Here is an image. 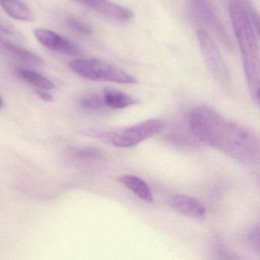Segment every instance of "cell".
<instances>
[{
    "mask_svg": "<svg viewBox=\"0 0 260 260\" xmlns=\"http://www.w3.org/2000/svg\"><path fill=\"white\" fill-rule=\"evenodd\" d=\"M80 104L85 109H100L106 106L103 97L95 94H90L82 98Z\"/></svg>",
    "mask_w": 260,
    "mask_h": 260,
    "instance_id": "2e32d148",
    "label": "cell"
},
{
    "mask_svg": "<svg viewBox=\"0 0 260 260\" xmlns=\"http://www.w3.org/2000/svg\"><path fill=\"white\" fill-rule=\"evenodd\" d=\"M36 94L42 100L46 102H51L54 100V96L51 93L48 92V90H43V89H36Z\"/></svg>",
    "mask_w": 260,
    "mask_h": 260,
    "instance_id": "d6986e66",
    "label": "cell"
},
{
    "mask_svg": "<svg viewBox=\"0 0 260 260\" xmlns=\"http://www.w3.org/2000/svg\"><path fill=\"white\" fill-rule=\"evenodd\" d=\"M103 98L106 106L115 109H124L139 103L138 99L114 88H105Z\"/></svg>",
    "mask_w": 260,
    "mask_h": 260,
    "instance_id": "30bf717a",
    "label": "cell"
},
{
    "mask_svg": "<svg viewBox=\"0 0 260 260\" xmlns=\"http://www.w3.org/2000/svg\"><path fill=\"white\" fill-rule=\"evenodd\" d=\"M16 74L21 79L25 80L31 86L37 88L38 89L49 91L52 90L55 87L54 83L49 79L35 71L24 69V68H17Z\"/></svg>",
    "mask_w": 260,
    "mask_h": 260,
    "instance_id": "4fadbf2b",
    "label": "cell"
},
{
    "mask_svg": "<svg viewBox=\"0 0 260 260\" xmlns=\"http://www.w3.org/2000/svg\"><path fill=\"white\" fill-rule=\"evenodd\" d=\"M4 106V100H3L2 97L0 96V108Z\"/></svg>",
    "mask_w": 260,
    "mask_h": 260,
    "instance_id": "ffe728a7",
    "label": "cell"
},
{
    "mask_svg": "<svg viewBox=\"0 0 260 260\" xmlns=\"http://www.w3.org/2000/svg\"><path fill=\"white\" fill-rule=\"evenodd\" d=\"M0 33L10 36H16L18 35L17 30L13 27L10 22L4 19H0Z\"/></svg>",
    "mask_w": 260,
    "mask_h": 260,
    "instance_id": "ac0fdd59",
    "label": "cell"
},
{
    "mask_svg": "<svg viewBox=\"0 0 260 260\" xmlns=\"http://www.w3.org/2000/svg\"><path fill=\"white\" fill-rule=\"evenodd\" d=\"M229 16L243 60L245 77L252 100L259 103L260 54L255 28L246 9L237 1L229 5Z\"/></svg>",
    "mask_w": 260,
    "mask_h": 260,
    "instance_id": "7a4b0ae2",
    "label": "cell"
},
{
    "mask_svg": "<svg viewBox=\"0 0 260 260\" xmlns=\"http://www.w3.org/2000/svg\"><path fill=\"white\" fill-rule=\"evenodd\" d=\"M71 156L80 162H89L101 160L103 153L95 148L75 149L71 152Z\"/></svg>",
    "mask_w": 260,
    "mask_h": 260,
    "instance_id": "9a60e30c",
    "label": "cell"
},
{
    "mask_svg": "<svg viewBox=\"0 0 260 260\" xmlns=\"http://www.w3.org/2000/svg\"><path fill=\"white\" fill-rule=\"evenodd\" d=\"M188 118L191 132L203 144L243 164L259 161V139L250 129L206 106L191 109Z\"/></svg>",
    "mask_w": 260,
    "mask_h": 260,
    "instance_id": "6da1fadb",
    "label": "cell"
},
{
    "mask_svg": "<svg viewBox=\"0 0 260 260\" xmlns=\"http://www.w3.org/2000/svg\"><path fill=\"white\" fill-rule=\"evenodd\" d=\"M67 25L73 31L81 35H90L92 32L90 25L75 18H68L67 19Z\"/></svg>",
    "mask_w": 260,
    "mask_h": 260,
    "instance_id": "e0dca14e",
    "label": "cell"
},
{
    "mask_svg": "<svg viewBox=\"0 0 260 260\" xmlns=\"http://www.w3.org/2000/svg\"><path fill=\"white\" fill-rule=\"evenodd\" d=\"M170 205L173 210L182 215L192 218L205 217L206 208L202 202L194 196L178 194L170 199Z\"/></svg>",
    "mask_w": 260,
    "mask_h": 260,
    "instance_id": "9c48e42d",
    "label": "cell"
},
{
    "mask_svg": "<svg viewBox=\"0 0 260 260\" xmlns=\"http://www.w3.org/2000/svg\"><path fill=\"white\" fill-rule=\"evenodd\" d=\"M82 4L96 11L97 13L119 22L132 20L133 12L127 7L115 4L111 0H78Z\"/></svg>",
    "mask_w": 260,
    "mask_h": 260,
    "instance_id": "ba28073f",
    "label": "cell"
},
{
    "mask_svg": "<svg viewBox=\"0 0 260 260\" xmlns=\"http://www.w3.org/2000/svg\"><path fill=\"white\" fill-rule=\"evenodd\" d=\"M0 5L7 15L16 20L32 22L35 17L26 4L19 0H0Z\"/></svg>",
    "mask_w": 260,
    "mask_h": 260,
    "instance_id": "7c38bea8",
    "label": "cell"
},
{
    "mask_svg": "<svg viewBox=\"0 0 260 260\" xmlns=\"http://www.w3.org/2000/svg\"><path fill=\"white\" fill-rule=\"evenodd\" d=\"M71 69L83 78L92 81L110 82L118 84H136L137 80L124 70L96 59L75 60L69 63Z\"/></svg>",
    "mask_w": 260,
    "mask_h": 260,
    "instance_id": "277c9868",
    "label": "cell"
},
{
    "mask_svg": "<svg viewBox=\"0 0 260 260\" xmlns=\"http://www.w3.org/2000/svg\"><path fill=\"white\" fill-rule=\"evenodd\" d=\"M34 35L36 39L48 49L74 57L82 54L81 50L77 45L51 30L39 28L35 30Z\"/></svg>",
    "mask_w": 260,
    "mask_h": 260,
    "instance_id": "52a82bcc",
    "label": "cell"
},
{
    "mask_svg": "<svg viewBox=\"0 0 260 260\" xmlns=\"http://www.w3.org/2000/svg\"><path fill=\"white\" fill-rule=\"evenodd\" d=\"M118 180L140 199L147 202H153V196L150 186L141 178L127 174L121 176Z\"/></svg>",
    "mask_w": 260,
    "mask_h": 260,
    "instance_id": "8fae6325",
    "label": "cell"
},
{
    "mask_svg": "<svg viewBox=\"0 0 260 260\" xmlns=\"http://www.w3.org/2000/svg\"><path fill=\"white\" fill-rule=\"evenodd\" d=\"M0 46L7 50L10 54H13L16 57L29 62V63H36V64H42L43 60L39 56L28 50L25 49L19 45H15L9 41L4 40L0 37Z\"/></svg>",
    "mask_w": 260,
    "mask_h": 260,
    "instance_id": "5bb4252c",
    "label": "cell"
},
{
    "mask_svg": "<svg viewBox=\"0 0 260 260\" xmlns=\"http://www.w3.org/2000/svg\"><path fill=\"white\" fill-rule=\"evenodd\" d=\"M164 127L165 123L161 120L149 119L124 128L108 131L91 129L85 134L109 145L127 148L160 133Z\"/></svg>",
    "mask_w": 260,
    "mask_h": 260,
    "instance_id": "3957f363",
    "label": "cell"
},
{
    "mask_svg": "<svg viewBox=\"0 0 260 260\" xmlns=\"http://www.w3.org/2000/svg\"><path fill=\"white\" fill-rule=\"evenodd\" d=\"M190 7L193 11L199 16V19L206 24L207 26L212 30L213 32L218 36L219 39L224 42L226 46L232 47L231 42L226 30L225 29L220 19L217 16L214 9L212 8L210 0H188Z\"/></svg>",
    "mask_w": 260,
    "mask_h": 260,
    "instance_id": "8992f818",
    "label": "cell"
},
{
    "mask_svg": "<svg viewBox=\"0 0 260 260\" xmlns=\"http://www.w3.org/2000/svg\"><path fill=\"white\" fill-rule=\"evenodd\" d=\"M196 37L205 63L213 77L222 86H229L231 74L214 40L203 29L196 31Z\"/></svg>",
    "mask_w": 260,
    "mask_h": 260,
    "instance_id": "5b68a950",
    "label": "cell"
}]
</instances>
